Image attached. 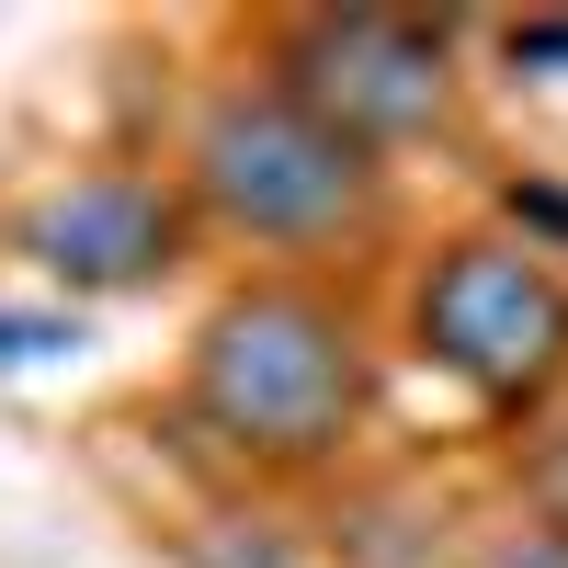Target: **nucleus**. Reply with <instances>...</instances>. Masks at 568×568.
<instances>
[{"instance_id":"obj_2","label":"nucleus","mask_w":568,"mask_h":568,"mask_svg":"<svg viewBox=\"0 0 568 568\" xmlns=\"http://www.w3.org/2000/svg\"><path fill=\"white\" fill-rule=\"evenodd\" d=\"M194 194L273 251H318L342 227L375 216V149H353L342 125H318L284 91H227L194 125Z\"/></svg>"},{"instance_id":"obj_3","label":"nucleus","mask_w":568,"mask_h":568,"mask_svg":"<svg viewBox=\"0 0 568 568\" xmlns=\"http://www.w3.org/2000/svg\"><path fill=\"white\" fill-rule=\"evenodd\" d=\"M409 329L478 409H546L568 375V284L524 240H455L420 273Z\"/></svg>"},{"instance_id":"obj_8","label":"nucleus","mask_w":568,"mask_h":568,"mask_svg":"<svg viewBox=\"0 0 568 568\" xmlns=\"http://www.w3.org/2000/svg\"><path fill=\"white\" fill-rule=\"evenodd\" d=\"M535 511H546V524L568 535V420H557V433L535 444Z\"/></svg>"},{"instance_id":"obj_7","label":"nucleus","mask_w":568,"mask_h":568,"mask_svg":"<svg viewBox=\"0 0 568 568\" xmlns=\"http://www.w3.org/2000/svg\"><path fill=\"white\" fill-rule=\"evenodd\" d=\"M478 568H568V535L557 524H511V535L478 546Z\"/></svg>"},{"instance_id":"obj_1","label":"nucleus","mask_w":568,"mask_h":568,"mask_svg":"<svg viewBox=\"0 0 568 568\" xmlns=\"http://www.w3.org/2000/svg\"><path fill=\"white\" fill-rule=\"evenodd\" d=\"M194 409L251 466H318L364 420V342L307 284H251L194 342Z\"/></svg>"},{"instance_id":"obj_5","label":"nucleus","mask_w":568,"mask_h":568,"mask_svg":"<svg viewBox=\"0 0 568 568\" xmlns=\"http://www.w3.org/2000/svg\"><path fill=\"white\" fill-rule=\"evenodd\" d=\"M23 251L58 284H149L182 262V205L149 171H80L69 194H45L23 216Z\"/></svg>"},{"instance_id":"obj_6","label":"nucleus","mask_w":568,"mask_h":568,"mask_svg":"<svg viewBox=\"0 0 568 568\" xmlns=\"http://www.w3.org/2000/svg\"><path fill=\"white\" fill-rule=\"evenodd\" d=\"M58 353H80V318H58V307H0V375L58 364Z\"/></svg>"},{"instance_id":"obj_4","label":"nucleus","mask_w":568,"mask_h":568,"mask_svg":"<svg viewBox=\"0 0 568 568\" xmlns=\"http://www.w3.org/2000/svg\"><path fill=\"white\" fill-rule=\"evenodd\" d=\"M284 103H307L318 125H342L353 149H398V136L444 125V23H409V12H307L284 23V69H273Z\"/></svg>"}]
</instances>
